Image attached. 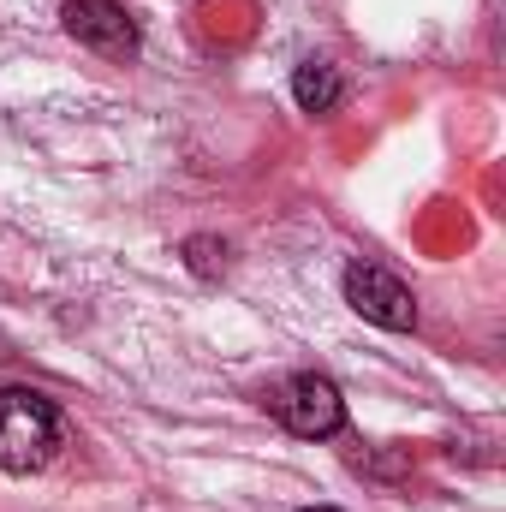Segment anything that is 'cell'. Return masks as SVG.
<instances>
[{
  "label": "cell",
  "mask_w": 506,
  "mask_h": 512,
  "mask_svg": "<svg viewBox=\"0 0 506 512\" xmlns=\"http://www.w3.org/2000/svg\"><path fill=\"white\" fill-rule=\"evenodd\" d=\"M60 447H66L60 405L36 387H0V471L6 477L48 471Z\"/></svg>",
  "instance_id": "cell-1"
},
{
  "label": "cell",
  "mask_w": 506,
  "mask_h": 512,
  "mask_svg": "<svg viewBox=\"0 0 506 512\" xmlns=\"http://www.w3.org/2000/svg\"><path fill=\"white\" fill-rule=\"evenodd\" d=\"M262 405H268V417H274L286 435H298V441H328V435L346 429V399H340V387L328 382V376H316V370H298V376L274 382L262 393Z\"/></svg>",
  "instance_id": "cell-2"
},
{
  "label": "cell",
  "mask_w": 506,
  "mask_h": 512,
  "mask_svg": "<svg viewBox=\"0 0 506 512\" xmlns=\"http://www.w3.org/2000/svg\"><path fill=\"white\" fill-rule=\"evenodd\" d=\"M346 304H352L364 322L387 328V334L417 328V292H411L393 268H381V262H346Z\"/></svg>",
  "instance_id": "cell-3"
},
{
  "label": "cell",
  "mask_w": 506,
  "mask_h": 512,
  "mask_svg": "<svg viewBox=\"0 0 506 512\" xmlns=\"http://www.w3.org/2000/svg\"><path fill=\"white\" fill-rule=\"evenodd\" d=\"M66 36L72 42H84V48H96L102 60H131L137 54V18H131L120 0H66Z\"/></svg>",
  "instance_id": "cell-4"
},
{
  "label": "cell",
  "mask_w": 506,
  "mask_h": 512,
  "mask_svg": "<svg viewBox=\"0 0 506 512\" xmlns=\"http://www.w3.org/2000/svg\"><path fill=\"white\" fill-rule=\"evenodd\" d=\"M340 96H346V78H340L334 60H304V66L292 72V102H298L304 114H334Z\"/></svg>",
  "instance_id": "cell-5"
},
{
  "label": "cell",
  "mask_w": 506,
  "mask_h": 512,
  "mask_svg": "<svg viewBox=\"0 0 506 512\" xmlns=\"http://www.w3.org/2000/svg\"><path fill=\"white\" fill-rule=\"evenodd\" d=\"M179 256H185V268H191L197 280H221V274L233 268V245L215 239V233H191V239L179 245Z\"/></svg>",
  "instance_id": "cell-6"
},
{
  "label": "cell",
  "mask_w": 506,
  "mask_h": 512,
  "mask_svg": "<svg viewBox=\"0 0 506 512\" xmlns=\"http://www.w3.org/2000/svg\"><path fill=\"white\" fill-rule=\"evenodd\" d=\"M298 512H340V507H298Z\"/></svg>",
  "instance_id": "cell-7"
}]
</instances>
